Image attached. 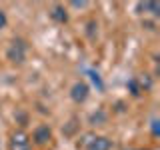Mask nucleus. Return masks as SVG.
I'll list each match as a JSON object with an SVG mask.
<instances>
[{
  "label": "nucleus",
  "instance_id": "nucleus-1",
  "mask_svg": "<svg viewBox=\"0 0 160 150\" xmlns=\"http://www.w3.org/2000/svg\"><path fill=\"white\" fill-rule=\"evenodd\" d=\"M6 56L10 62L14 64H22L24 60H26V44H24V40H14L12 44H10Z\"/></svg>",
  "mask_w": 160,
  "mask_h": 150
},
{
  "label": "nucleus",
  "instance_id": "nucleus-2",
  "mask_svg": "<svg viewBox=\"0 0 160 150\" xmlns=\"http://www.w3.org/2000/svg\"><path fill=\"white\" fill-rule=\"evenodd\" d=\"M10 150H32V144H30V136L22 130H16V132L10 136Z\"/></svg>",
  "mask_w": 160,
  "mask_h": 150
},
{
  "label": "nucleus",
  "instance_id": "nucleus-3",
  "mask_svg": "<svg viewBox=\"0 0 160 150\" xmlns=\"http://www.w3.org/2000/svg\"><path fill=\"white\" fill-rule=\"evenodd\" d=\"M50 138H52V130H50V126H46V124H40V126L34 128V132H32L34 144H38V146H44V144L50 142Z\"/></svg>",
  "mask_w": 160,
  "mask_h": 150
},
{
  "label": "nucleus",
  "instance_id": "nucleus-4",
  "mask_svg": "<svg viewBox=\"0 0 160 150\" xmlns=\"http://www.w3.org/2000/svg\"><path fill=\"white\" fill-rule=\"evenodd\" d=\"M88 94H90V88H88L86 82H76L72 88H70V98H72L74 102H78V104H82L84 100L88 98Z\"/></svg>",
  "mask_w": 160,
  "mask_h": 150
},
{
  "label": "nucleus",
  "instance_id": "nucleus-5",
  "mask_svg": "<svg viewBox=\"0 0 160 150\" xmlns=\"http://www.w3.org/2000/svg\"><path fill=\"white\" fill-rule=\"evenodd\" d=\"M50 18L54 20V22H58V24H64V22H68V12H66V8L64 6H52V10H50Z\"/></svg>",
  "mask_w": 160,
  "mask_h": 150
},
{
  "label": "nucleus",
  "instance_id": "nucleus-6",
  "mask_svg": "<svg viewBox=\"0 0 160 150\" xmlns=\"http://www.w3.org/2000/svg\"><path fill=\"white\" fill-rule=\"evenodd\" d=\"M110 148H112V142L106 136H96L86 150H110Z\"/></svg>",
  "mask_w": 160,
  "mask_h": 150
},
{
  "label": "nucleus",
  "instance_id": "nucleus-7",
  "mask_svg": "<svg viewBox=\"0 0 160 150\" xmlns=\"http://www.w3.org/2000/svg\"><path fill=\"white\" fill-rule=\"evenodd\" d=\"M94 138H96V134L86 132V134H82V136H80V140L76 142V146H78V148H88V146H90V142H92Z\"/></svg>",
  "mask_w": 160,
  "mask_h": 150
},
{
  "label": "nucleus",
  "instance_id": "nucleus-8",
  "mask_svg": "<svg viewBox=\"0 0 160 150\" xmlns=\"http://www.w3.org/2000/svg\"><path fill=\"white\" fill-rule=\"evenodd\" d=\"M126 86H128V90H130V94H132V96H140V94H142V88H140V84H138L136 78H130Z\"/></svg>",
  "mask_w": 160,
  "mask_h": 150
},
{
  "label": "nucleus",
  "instance_id": "nucleus-9",
  "mask_svg": "<svg viewBox=\"0 0 160 150\" xmlns=\"http://www.w3.org/2000/svg\"><path fill=\"white\" fill-rule=\"evenodd\" d=\"M106 122V114L102 112V110H98V112H94L92 116H90V124H96V126H100V124Z\"/></svg>",
  "mask_w": 160,
  "mask_h": 150
},
{
  "label": "nucleus",
  "instance_id": "nucleus-10",
  "mask_svg": "<svg viewBox=\"0 0 160 150\" xmlns=\"http://www.w3.org/2000/svg\"><path fill=\"white\" fill-rule=\"evenodd\" d=\"M142 8H144V10H150L152 14H158L160 4H158V2H146V4H142Z\"/></svg>",
  "mask_w": 160,
  "mask_h": 150
},
{
  "label": "nucleus",
  "instance_id": "nucleus-11",
  "mask_svg": "<svg viewBox=\"0 0 160 150\" xmlns=\"http://www.w3.org/2000/svg\"><path fill=\"white\" fill-rule=\"evenodd\" d=\"M150 128H152V136H158V134H160V122L156 118L152 120V126H150Z\"/></svg>",
  "mask_w": 160,
  "mask_h": 150
},
{
  "label": "nucleus",
  "instance_id": "nucleus-12",
  "mask_svg": "<svg viewBox=\"0 0 160 150\" xmlns=\"http://www.w3.org/2000/svg\"><path fill=\"white\" fill-rule=\"evenodd\" d=\"M6 24H8L6 12H4V10H0V30H2V28H6Z\"/></svg>",
  "mask_w": 160,
  "mask_h": 150
},
{
  "label": "nucleus",
  "instance_id": "nucleus-13",
  "mask_svg": "<svg viewBox=\"0 0 160 150\" xmlns=\"http://www.w3.org/2000/svg\"><path fill=\"white\" fill-rule=\"evenodd\" d=\"M90 76H92V80H94V82L98 84V88H102V82H100V76H98L96 72H90Z\"/></svg>",
  "mask_w": 160,
  "mask_h": 150
},
{
  "label": "nucleus",
  "instance_id": "nucleus-14",
  "mask_svg": "<svg viewBox=\"0 0 160 150\" xmlns=\"http://www.w3.org/2000/svg\"><path fill=\"white\" fill-rule=\"evenodd\" d=\"M72 6H76V8H84V6H86V2H72Z\"/></svg>",
  "mask_w": 160,
  "mask_h": 150
},
{
  "label": "nucleus",
  "instance_id": "nucleus-15",
  "mask_svg": "<svg viewBox=\"0 0 160 150\" xmlns=\"http://www.w3.org/2000/svg\"><path fill=\"white\" fill-rule=\"evenodd\" d=\"M130 150H138V148H130Z\"/></svg>",
  "mask_w": 160,
  "mask_h": 150
}]
</instances>
